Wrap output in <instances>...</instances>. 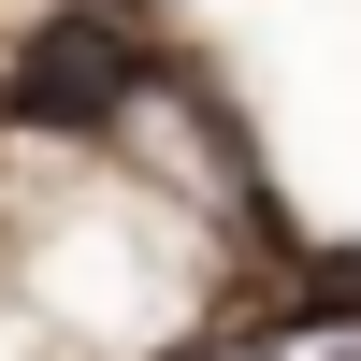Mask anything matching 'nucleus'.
<instances>
[{
	"instance_id": "obj_1",
	"label": "nucleus",
	"mask_w": 361,
	"mask_h": 361,
	"mask_svg": "<svg viewBox=\"0 0 361 361\" xmlns=\"http://www.w3.org/2000/svg\"><path fill=\"white\" fill-rule=\"evenodd\" d=\"M116 87H130V44H116V29H44V58H29V116H102Z\"/></svg>"
}]
</instances>
